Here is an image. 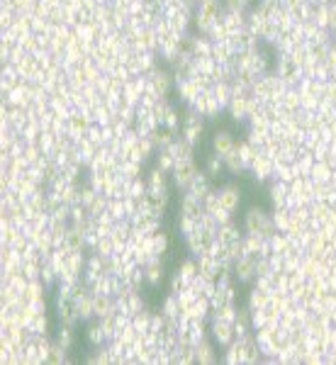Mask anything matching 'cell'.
Here are the masks:
<instances>
[{
  "label": "cell",
  "mask_w": 336,
  "mask_h": 365,
  "mask_svg": "<svg viewBox=\"0 0 336 365\" xmlns=\"http://www.w3.org/2000/svg\"><path fill=\"white\" fill-rule=\"evenodd\" d=\"M244 231L249 239H258V241H266L273 239L275 234V219L268 217L261 207H251L244 217Z\"/></svg>",
  "instance_id": "cell-1"
}]
</instances>
